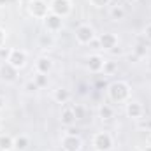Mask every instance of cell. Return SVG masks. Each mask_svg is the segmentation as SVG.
Returning <instances> with one entry per match:
<instances>
[{
  "mask_svg": "<svg viewBox=\"0 0 151 151\" xmlns=\"http://www.w3.org/2000/svg\"><path fill=\"white\" fill-rule=\"evenodd\" d=\"M49 151H53V150H49Z\"/></svg>",
  "mask_w": 151,
  "mask_h": 151,
  "instance_id": "39",
  "label": "cell"
},
{
  "mask_svg": "<svg viewBox=\"0 0 151 151\" xmlns=\"http://www.w3.org/2000/svg\"><path fill=\"white\" fill-rule=\"evenodd\" d=\"M118 69V65H116V62H104V67H102V70H104V74L111 76Z\"/></svg>",
  "mask_w": 151,
  "mask_h": 151,
  "instance_id": "22",
  "label": "cell"
},
{
  "mask_svg": "<svg viewBox=\"0 0 151 151\" xmlns=\"http://www.w3.org/2000/svg\"><path fill=\"white\" fill-rule=\"evenodd\" d=\"M107 95H109V99L113 102H116V104L127 102L130 99V86L125 81H114V83L109 84V88H107Z\"/></svg>",
  "mask_w": 151,
  "mask_h": 151,
  "instance_id": "1",
  "label": "cell"
},
{
  "mask_svg": "<svg viewBox=\"0 0 151 151\" xmlns=\"http://www.w3.org/2000/svg\"><path fill=\"white\" fill-rule=\"evenodd\" d=\"M28 146H30V139L27 135H18L14 139V150L16 151H25Z\"/></svg>",
  "mask_w": 151,
  "mask_h": 151,
  "instance_id": "17",
  "label": "cell"
},
{
  "mask_svg": "<svg viewBox=\"0 0 151 151\" xmlns=\"http://www.w3.org/2000/svg\"><path fill=\"white\" fill-rule=\"evenodd\" d=\"M44 27H46V30H47V32L55 34V32L62 30V27H63V18H60V16H56V14L49 12V14L44 18Z\"/></svg>",
  "mask_w": 151,
  "mask_h": 151,
  "instance_id": "8",
  "label": "cell"
},
{
  "mask_svg": "<svg viewBox=\"0 0 151 151\" xmlns=\"http://www.w3.org/2000/svg\"><path fill=\"white\" fill-rule=\"evenodd\" d=\"M28 12H30L34 18H37V19H44L51 11H49V5H47L44 0H32V2L28 4Z\"/></svg>",
  "mask_w": 151,
  "mask_h": 151,
  "instance_id": "3",
  "label": "cell"
},
{
  "mask_svg": "<svg viewBox=\"0 0 151 151\" xmlns=\"http://www.w3.org/2000/svg\"><path fill=\"white\" fill-rule=\"evenodd\" d=\"M39 44H40V47H44V49H49V47H53V44H55V39L51 35V32H47V34H42L40 39H39Z\"/></svg>",
  "mask_w": 151,
  "mask_h": 151,
  "instance_id": "19",
  "label": "cell"
},
{
  "mask_svg": "<svg viewBox=\"0 0 151 151\" xmlns=\"http://www.w3.org/2000/svg\"><path fill=\"white\" fill-rule=\"evenodd\" d=\"M99 116L102 118V119H111V118H114V109L109 106V104H102L100 107H99Z\"/></svg>",
  "mask_w": 151,
  "mask_h": 151,
  "instance_id": "18",
  "label": "cell"
},
{
  "mask_svg": "<svg viewBox=\"0 0 151 151\" xmlns=\"http://www.w3.org/2000/svg\"><path fill=\"white\" fill-rule=\"evenodd\" d=\"M19 2H23V4H30L32 0H19Z\"/></svg>",
  "mask_w": 151,
  "mask_h": 151,
  "instance_id": "35",
  "label": "cell"
},
{
  "mask_svg": "<svg viewBox=\"0 0 151 151\" xmlns=\"http://www.w3.org/2000/svg\"><path fill=\"white\" fill-rule=\"evenodd\" d=\"M104 58L100 55H91L88 56V62H86V67L90 69V72H100L102 67H104Z\"/></svg>",
  "mask_w": 151,
  "mask_h": 151,
  "instance_id": "12",
  "label": "cell"
},
{
  "mask_svg": "<svg viewBox=\"0 0 151 151\" xmlns=\"http://www.w3.org/2000/svg\"><path fill=\"white\" fill-rule=\"evenodd\" d=\"M4 106H5V99L0 97V109H4Z\"/></svg>",
  "mask_w": 151,
  "mask_h": 151,
  "instance_id": "32",
  "label": "cell"
},
{
  "mask_svg": "<svg viewBox=\"0 0 151 151\" xmlns=\"http://www.w3.org/2000/svg\"><path fill=\"white\" fill-rule=\"evenodd\" d=\"M128 2H134V0H128Z\"/></svg>",
  "mask_w": 151,
  "mask_h": 151,
  "instance_id": "38",
  "label": "cell"
},
{
  "mask_svg": "<svg viewBox=\"0 0 151 151\" xmlns=\"http://www.w3.org/2000/svg\"><path fill=\"white\" fill-rule=\"evenodd\" d=\"M16 77H18V69H14V67L9 65L7 62H4V63L0 65V79H2V81L12 83V81H16Z\"/></svg>",
  "mask_w": 151,
  "mask_h": 151,
  "instance_id": "10",
  "label": "cell"
},
{
  "mask_svg": "<svg viewBox=\"0 0 151 151\" xmlns=\"http://www.w3.org/2000/svg\"><path fill=\"white\" fill-rule=\"evenodd\" d=\"M53 99H55L58 104H69V100H70V91H69L67 88H58V90H55Z\"/></svg>",
  "mask_w": 151,
  "mask_h": 151,
  "instance_id": "15",
  "label": "cell"
},
{
  "mask_svg": "<svg viewBox=\"0 0 151 151\" xmlns=\"http://www.w3.org/2000/svg\"><path fill=\"white\" fill-rule=\"evenodd\" d=\"M97 40H99V46H100V49H104V51H111L113 47H116V46H118V37L114 35L113 32L100 34Z\"/></svg>",
  "mask_w": 151,
  "mask_h": 151,
  "instance_id": "9",
  "label": "cell"
},
{
  "mask_svg": "<svg viewBox=\"0 0 151 151\" xmlns=\"http://www.w3.org/2000/svg\"><path fill=\"white\" fill-rule=\"evenodd\" d=\"M111 53H113V55H121V49L116 46V47H113V49H111Z\"/></svg>",
  "mask_w": 151,
  "mask_h": 151,
  "instance_id": "31",
  "label": "cell"
},
{
  "mask_svg": "<svg viewBox=\"0 0 151 151\" xmlns=\"http://www.w3.org/2000/svg\"><path fill=\"white\" fill-rule=\"evenodd\" d=\"M144 113V109H142V106L139 104V102H128L127 104V116L128 118H134V119H139L141 116Z\"/></svg>",
  "mask_w": 151,
  "mask_h": 151,
  "instance_id": "14",
  "label": "cell"
},
{
  "mask_svg": "<svg viewBox=\"0 0 151 151\" xmlns=\"http://www.w3.org/2000/svg\"><path fill=\"white\" fill-rule=\"evenodd\" d=\"M135 53H137L139 56H144V55H146V49H144V46H135Z\"/></svg>",
  "mask_w": 151,
  "mask_h": 151,
  "instance_id": "27",
  "label": "cell"
},
{
  "mask_svg": "<svg viewBox=\"0 0 151 151\" xmlns=\"http://www.w3.org/2000/svg\"><path fill=\"white\" fill-rule=\"evenodd\" d=\"M9 55H11V49H9V47H5V46H2V47H0V58L7 62Z\"/></svg>",
  "mask_w": 151,
  "mask_h": 151,
  "instance_id": "24",
  "label": "cell"
},
{
  "mask_svg": "<svg viewBox=\"0 0 151 151\" xmlns=\"http://www.w3.org/2000/svg\"><path fill=\"white\" fill-rule=\"evenodd\" d=\"M0 150L4 151H11L14 150V139L7 134H0Z\"/></svg>",
  "mask_w": 151,
  "mask_h": 151,
  "instance_id": "16",
  "label": "cell"
},
{
  "mask_svg": "<svg viewBox=\"0 0 151 151\" xmlns=\"http://www.w3.org/2000/svg\"><path fill=\"white\" fill-rule=\"evenodd\" d=\"M34 83L37 84L39 88L47 86V74H40V72H37V74L34 76Z\"/></svg>",
  "mask_w": 151,
  "mask_h": 151,
  "instance_id": "21",
  "label": "cell"
},
{
  "mask_svg": "<svg viewBox=\"0 0 151 151\" xmlns=\"http://www.w3.org/2000/svg\"><path fill=\"white\" fill-rule=\"evenodd\" d=\"M62 123L65 127H72L76 123V116H74V107L69 106V104H63V109H62Z\"/></svg>",
  "mask_w": 151,
  "mask_h": 151,
  "instance_id": "11",
  "label": "cell"
},
{
  "mask_svg": "<svg viewBox=\"0 0 151 151\" xmlns=\"http://www.w3.org/2000/svg\"><path fill=\"white\" fill-rule=\"evenodd\" d=\"M72 107H74L76 121H77V119H83V118H84V107H83V106H72Z\"/></svg>",
  "mask_w": 151,
  "mask_h": 151,
  "instance_id": "23",
  "label": "cell"
},
{
  "mask_svg": "<svg viewBox=\"0 0 151 151\" xmlns=\"http://www.w3.org/2000/svg\"><path fill=\"white\" fill-rule=\"evenodd\" d=\"M109 14H111V18L116 19V21H118V19H123V18H125V9H123L121 5H113L111 11H109Z\"/></svg>",
  "mask_w": 151,
  "mask_h": 151,
  "instance_id": "20",
  "label": "cell"
},
{
  "mask_svg": "<svg viewBox=\"0 0 151 151\" xmlns=\"http://www.w3.org/2000/svg\"><path fill=\"white\" fill-rule=\"evenodd\" d=\"M95 151H109L113 148V137L107 132H97L91 141Z\"/></svg>",
  "mask_w": 151,
  "mask_h": 151,
  "instance_id": "2",
  "label": "cell"
},
{
  "mask_svg": "<svg viewBox=\"0 0 151 151\" xmlns=\"http://www.w3.org/2000/svg\"><path fill=\"white\" fill-rule=\"evenodd\" d=\"M0 151H4V150H0Z\"/></svg>",
  "mask_w": 151,
  "mask_h": 151,
  "instance_id": "40",
  "label": "cell"
},
{
  "mask_svg": "<svg viewBox=\"0 0 151 151\" xmlns=\"http://www.w3.org/2000/svg\"><path fill=\"white\" fill-rule=\"evenodd\" d=\"M83 141L77 134H65L62 137V150L63 151H81Z\"/></svg>",
  "mask_w": 151,
  "mask_h": 151,
  "instance_id": "5",
  "label": "cell"
},
{
  "mask_svg": "<svg viewBox=\"0 0 151 151\" xmlns=\"http://www.w3.org/2000/svg\"><path fill=\"white\" fill-rule=\"evenodd\" d=\"M7 63L12 65L14 69H23L27 65V53L23 49H11V55L7 58Z\"/></svg>",
  "mask_w": 151,
  "mask_h": 151,
  "instance_id": "7",
  "label": "cell"
},
{
  "mask_svg": "<svg viewBox=\"0 0 151 151\" xmlns=\"http://www.w3.org/2000/svg\"><path fill=\"white\" fill-rule=\"evenodd\" d=\"M148 144H150V146H151V132H150V134H148Z\"/></svg>",
  "mask_w": 151,
  "mask_h": 151,
  "instance_id": "34",
  "label": "cell"
},
{
  "mask_svg": "<svg viewBox=\"0 0 151 151\" xmlns=\"http://www.w3.org/2000/svg\"><path fill=\"white\" fill-rule=\"evenodd\" d=\"M144 151H151V146H146V148H144Z\"/></svg>",
  "mask_w": 151,
  "mask_h": 151,
  "instance_id": "36",
  "label": "cell"
},
{
  "mask_svg": "<svg viewBox=\"0 0 151 151\" xmlns=\"http://www.w3.org/2000/svg\"><path fill=\"white\" fill-rule=\"evenodd\" d=\"M27 90H28V91H35V90H39V86L34 81H30V83H27Z\"/></svg>",
  "mask_w": 151,
  "mask_h": 151,
  "instance_id": "26",
  "label": "cell"
},
{
  "mask_svg": "<svg viewBox=\"0 0 151 151\" xmlns=\"http://www.w3.org/2000/svg\"><path fill=\"white\" fill-rule=\"evenodd\" d=\"M76 39L79 44H90L91 40H95V30L90 25H79L76 30Z\"/></svg>",
  "mask_w": 151,
  "mask_h": 151,
  "instance_id": "6",
  "label": "cell"
},
{
  "mask_svg": "<svg viewBox=\"0 0 151 151\" xmlns=\"http://www.w3.org/2000/svg\"><path fill=\"white\" fill-rule=\"evenodd\" d=\"M51 69H53V62L47 56H40L37 62H35V70L40 72V74H49Z\"/></svg>",
  "mask_w": 151,
  "mask_h": 151,
  "instance_id": "13",
  "label": "cell"
},
{
  "mask_svg": "<svg viewBox=\"0 0 151 151\" xmlns=\"http://www.w3.org/2000/svg\"><path fill=\"white\" fill-rule=\"evenodd\" d=\"M148 69L151 70V58H150V62H148Z\"/></svg>",
  "mask_w": 151,
  "mask_h": 151,
  "instance_id": "37",
  "label": "cell"
},
{
  "mask_svg": "<svg viewBox=\"0 0 151 151\" xmlns=\"http://www.w3.org/2000/svg\"><path fill=\"white\" fill-rule=\"evenodd\" d=\"M139 127H141V128H151V121H141Z\"/></svg>",
  "mask_w": 151,
  "mask_h": 151,
  "instance_id": "30",
  "label": "cell"
},
{
  "mask_svg": "<svg viewBox=\"0 0 151 151\" xmlns=\"http://www.w3.org/2000/svg\"><path fill=\"white\" fill-rule=\"evenodd\" d=\"M5 44V32H4V28H0V47Z\"/></svg>",
  "mask_w": 151,
  "mask_h": 151,
  "instance_id": "29",
  "label": "cell"
},
{
  "mask_svg": "<svg viewBox=\"0 0 151 151\" xmlns=\"http://www.w3.org/2000/svg\"><path fill=\"white\" fill-rule=\"evenodd\" d=\"M91 5H95V7H104V5H107L111 0H88Z\"/></svg>",
  "mask_w": 151,
  "mask_h": 151,
  "instance_id": "25",
  "label": "cell"
},
{
  "mask_svg": "<svg viewBox=\"0 0 151 151\" xmlns=\"http://www.w3.org/2000/svg\"><path fill=\"white\" fill-rule=\"evenodd\" d=\"M49 11H51L53 14L60 16V18H65V16L70 14V11H72V4H70V0H51V4H49Z\"/></svg>",
  "mask_w": 151,
  "mask_h": 151,
  "instance_id": "4",
  "label": "cell"
},
{
  "mask_svg": "<svg viewBox=\"0 0 151 151\" xmlns=\"http://www.w3.org/2000/svg\"><path fill=\"white\" fill-rule=\"evenodd\" d=\"M9 2H12V0H0V5H5V4H9Z\"/></svg>",
  "mask_w": 151,
  "mask_h": 151,
  "instance_id": "33",
  "label": "cell"
},
{
  "mask_svg": "<svg viewBox=\"0 0 151 151\" xmlns=\"http://www.w3.org/2000/svg\"><path fill=\"white\" fill-rule=\"evenodd\" d=\"M144 37L148 39V40H151V23L146 25V28H144Z\"/></svg>",
  "mask_w": 151,
  "mask_h": 151,
  "instance_id": "28",
  "label": "cell"
}]
</instances>
